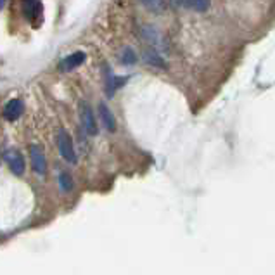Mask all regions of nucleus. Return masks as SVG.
<instances>
[{"label": "nucleus", "mask_w": 275, "mask_h": 275, "mask_svg": "<svg viewBox=\"0 0 275 275\" xmlns=\"http://www.w3.org/2000/svg\"><path fill=\"white\" fill-rule=\"evenodd\" d=\"M58 147H59V152L63 154V158L66 159L68 163H76V152H75V147H73V141L64 128H61L58 133Z\"/></svg>", "instance_id": "1"}, {"label": "nucleus", "mask_w": 275, "mask_h": 275, "mask_svg": "<svg viewBox=\"0 0 275 275\" xmlns=\"http://www.w3.org/2000/svg\"><path fill=\"white\" fill-rule=\"evenodd\" d=\"M4 158H6L7 167L11 168V172L14 173V175H23L24 173V158L19 151L9 149V151H6Z\"/></svg>", "instance_id": "2"}, {"label": "nucleus", "mask_w": 275, "mask_h": 275, "mask_svg": "<svg viewBox=\"0 0 275 275\" xmlns=\"http://www.w3.org/2000/svg\"><path fill=\"white\" fill-rule=\"evenodd\" d=\"M80 120H81V126L85 128L87 133L97 135V123H95L94 113H92V109L87 102L80 104Z\"/></svg>", "instance_id": "3"}, {"label": "nucleus", "mask_w": 275, "mask_h": 275, "mask_svg": "<svg viewBox=\"0 0 275 275\" xmlns=\"http://www.w3.org/2000/svg\"><path fill=\"white\" fill-rule=\"evenodd\" d=\"M43 12L42 0H23V14L28 21L40 19Z\"/></svg>", "instance_id": "4"}, {"label": "nucleus", "mask_w": 275, "mask_h": 275, "mask_svg": "<svg viewBox=\"0 0 275 275\" xmlns=\"http://www.w3.org/2000/svg\"><path fill=\"white\" fill-rule=\"evenodd\" d=\"M30 154H32L33 170L38 173V175H43V173H45V170H47V159H45V154H43L42 147L32 146V147H30Z\"/></svg>", "instance_id": "5"}, {"label": "nucleus", "mask_w": 275, "mask_h": 275, "mask_svg": "<svg viewBox=\"0 0 275 275\" xmlns=\"http://www.w3.org/2000/svg\"><path fill=\"white\" fill-rule=\"evenodd\" d=\"M85 52H75V54H69L68 58H64L63 61H61V64H59V68L63 69V71H71V69H75L78 68L80 64H84V61H85Z\"/></svg>", "instance_id": "6"}, {"label": "nucleus", "mask_w": 275, "mask_h": 275, "mask_svg": "<svg viewBox=\"0 0 275 275\" xmlns=\"http://www.w3.org/2000/svg\"><path fill=\"white\" fill-rule=\"evenodd\" d=\"M23 109H24V106L19 99H12V100H9L6 109H4V116H6V120H9V121H14L23 115Z\"/></svg>", "instance_id": "7"}, {"label": "nucleus", "mask_w": 275, "mask_h": 275, "mask_svg": "<svg viewBox=\"0 0 275 275\" xmlns=\"http://www.w3.org/2000/svg\"><path fill=\"white\" fill-rule=\"evenodd\" d=\"M99 113H100V120H102L104 126H106L109 132H115V130H116V120H115V116H113L111 109H109L104 102H100L99 104Z\"/></svg>", "instance_id": "8"}, {"label": "nucleus", "mask_w": 275, "mask_h": 275, "mask_svg": "<svg viewBox=\"0 0 275 275\" xmlns=\"http://www.w3.org/2000/svg\"><path fill=\"white\" fill-rule=\"evenodd\" d=\"M187 9H192L196 12H206L209 9V0H180Z\"/></svg>", "instance_id": "9"}, {"label": "nucleus", "mask_w": 275, "mask_h": 275, "mask_svg": "<svg viewBox=\"0 0 275 275\" xmlns=\"http://www.w3.org/2000/svg\"><path fill=\"white\" fill-rule=\"evenodd\" d=\"M146 61L149 64H152V66H156V68H167V63L163 61V58L158 54L156 50H146Z\"/></svg>", "instance_id": "10"}, {"label": "nucleus", "mask_w": 275, "mask_h": 275, "mask_svg": "<svg viewBox=\"0 0 275 275\" xmlns=\"http://www.w3.org/2000/svg\"><path fill=\"white\" fill-rule=\"evenodd\" d=\"M141 4L152 12H161L167 7V0H141Z\"/></svg>", "instance_id": "11"}, {"label": "nucleus", "mask_w": 275, "mask_h": 275, "mask_svg": "<svg viewBox=\"0 0 275 275\" xmlns=\"http://www.w3.org/2000/svg\"><path fill=\"white\" fill-rule=\"evenodd\" d=\"M142 33H144V37H146V40L152 43V45H159V42H161V37H159V33L156 32L154 28H151V26H146V28L142 30Z\"/></svg>", "instance_id": "12"}, {"label": "nucleus", "mask_w": 275, "mask_h": 275, "mask_svg": "<svg viewBox=\"0 0 275 275\" xmlns=\"http://www.w3.org/2000/svg\"><path fill=\"white\" fill-rule=\"evenodd\" d=\"M126 78H116V76H111L109 75L107 78V94L113 95V92H115L116 89H120L121 84H125Z\"/></svg>", "instance_id": "13"}, {"label": "nucleus", "mask_w": 275, "mask_h": 275, "mask_svg": "<svg viewBox=\"0 0 275 275\" xmlns=\"http://www.w3.org/2000/svg\"><path fill=\"white\" fill-rule=\"evenodd\" d=\"M121 63H123V64H133V63H137L135 52H133L132 49H125V50H123V58H121Z\"/></svg>", "instance_id": "14"}, {"label": "nucleus", "mask_w": 275, "mask_h": 275, "mask_svg": "<svg viewBox=\"0 0 275 275\" xmlns=\"http://www.w3.org/2000/svg\"><path fill=\"white\" fill-rule=\"evenodd\" d=\"M59 183H61V187H63L64 190H71V187H73L71 177H69L68 173H63V175L59 177Z\"/></svg>", "instance_id": "15"}, {"label": "nucleus", "mask_w": 275, "mask_h": 275, "mask_svg": "<svg viewBox=\"0 0 275 275\" xmlns=\"http://www.w3.org/2000/svg\"><path fill=\"white\" fill-rule=\"evenodd\" d=\"M7 0H0V9H4V6H6Z\"/></svg>", "instance_id": "16"}]
</instances>
